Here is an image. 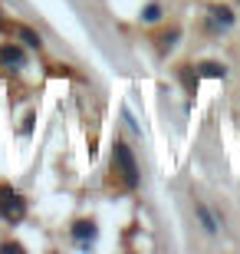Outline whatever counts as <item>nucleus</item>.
Wrapping results in <instances>:
<instances>
[{
  "label": "nucleus",
  "mask_w": 240,
  "mask_h": 254,
  "mask_svg": "<svg viewBox=\"0 0 240 254\" xmlns=\"http://www.w3.org/2000/svg\"><path fill=\"white\" fill-rule=\"evenodd\" d=\"M20 40H23V43H27L30 50H40V47H43L40 33H37V30H30V27H20Z\"/></svg>",
  "instance_id": "nucleus-9"
},
{
  "label": "nucleus",
  "mask_w": 240,
  "mask_h": 254,
  "mask_svg": "<svg viewBox=\"0 0 240 254\" xmlns=\"http://www.w3.org/2000/svg\"><path fill=\"white\" fill-rule=\"evenodd\" d=\"M73 241L76 245H89V241H96V235H99V228H96L93 218H79V221H73Z\"/></svg>",
  "instance_id": "nucleus-4"
},
{
  "label": "nucleus",
  "mask_w": 240,
  "mask_h": 254,
  "mask_svg": "<svg viewBox=\"0 0 240 254\" xmlns=\"http://www.w3.org/2000/svg\"><path fill=\"white\" fill-rule=\"evenodd\" d=\"M234 23H237V13H234V7H227V3H211L207 7V13H204V27L211 30V33H231Z\"/></svg>",
  "instance_id": "nucleus-2"
},
{
  "label": "nucleus",
  "mask_w": 240,
  "mask_h": 254,
  "mask_svg": "<svg viewBox=\"0 0 240 254\" xmlns=\"http://www.w3.org/2000/svg\"><path fill=\"white\" fill-rule=\"evenodd\" d=\"M112 172L119 175V182L125 189H139L142 182V172H139V162H135V152L129 149V142H115L112 145Z\"/></svg>",
  "instance_id": "nucleus-1"
},
{
  "label": "nucleus",
  "mask_w": 240,
  "mask_h": 254,
  "mask_svg": "<svg viewBox=\"0 0 240 254\" xmlns=\"http://www.w3.org/2000/svg\"><path fill=\"white\" fill-rule=\"evenodd\" d=\"M161 17H165L161 3H148V7H142V23H158Z\"/></svg>",
  "instance_id": "nucleus-8"
},
{
  "label": "nucleus",
  "mask_w": 240,
  "mask_h": 254,
  "mask_svg": "<svg viewBox=\"0 0 240 254\" xmlns=\"http://www.w3.org/2000/svg\"><path fill=\"white\" fill-rule=\"evenodd\" d=\"M194 69H197V76H204V79H224V76H227V66L224 63H197Z\"/></svg>",
  "instance_id": "nucleus-7"
},
{
  "label": "nucleus",
  "mask_w": 240,
  "mask_h": 254,
  "mask_svg": "<svg viewBox=\"0 0 240 254\" xmlns=\"http://www.w3.org/2000/svg\"><path fill=\"white\" fill-rule=\"evenodd\" d=\"M194 215H197L201 228H204V231H207L211 238H217V235H221V221L214 218V211H211L207 205H204V201H194Z\"/></svg>",
  "instance_id": "nucleus-5"
},
{
  "label": "nucleus",
  "mask_w": 240,
  "mask_h": 254,
  "mask_svg": "<svg viewBox=\"0 0 240 254\" xmlns=\"http://www.w3.org/2000/svg\"><path fill=\"white\" fill-rule=\"evenodd\" d=\"M27 215V201H23V195H17L13 189H0V218L3 221H20V218Z\"/></svg>",
  "instance_id": "nucleus-3"
},
{
  "label": "nucleus",
  "mask_w": 240,
  "mask_h": 254,
  "mask_svg": "<svg viewBox=\"0 0 240 254\" xmlns=\"http://www.w3.org/2000/svg\"><path fill=\"white\" fill-rule=\"evenodd\" d=\"M0 63L7 66V69H20L23 66V47H17V43L0 47Z\"/></svg>",
  "instance_id": "nucleus-6"
},
{
  "label": "nucleus",
  "mask_w": 240,
  "mask_h": 254,
  "mask_svg": "<svg viewBox=\"0 0 240 254\" xmlns=\"http://www.w3.org/2000/svg\"><path fill=\"white\" fill-rule=\"evenodd\" d=\"M178 37H181L178 30H171V33H165V37L158 40V50H161V53H168V50H171V47H175V43H178Z\"/></svg>",
  "instance_id": "nucleus-10"
}]
</instances>
